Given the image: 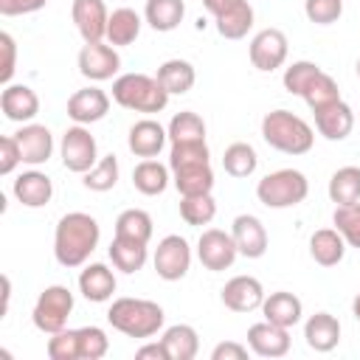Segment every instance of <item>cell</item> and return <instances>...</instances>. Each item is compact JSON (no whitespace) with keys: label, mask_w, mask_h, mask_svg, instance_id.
<instances>
[{"label":"cell","mask_w":360,"mask_h":360,"mask_svg":"<svg viewBox=\"0 0 360 360\" xmlns=\"http://www.w3.org/2000/svg\"><path fill=\"white\" fill-rule=\"evenodd\" d=\"M101 228L96 217L84 211H68L59 217L53 231V256L62 267H84L90 253L98 248Z\"/></svg>","instance_id":"6da1fadb"},{"label":"cell","mask_w":360,"mask_h":360,"mask_svg":"<svg viewBox=\"0 0 360 360\" xmlns=\"http://www.w3.org/2000/svg\"><path fill=\"white\" fill-rule=\"evenodd\" d=\"M107 321L112 329H118L121 335L127 338H138V340H146L152 335H158L163 329V321H166V312L158 301H149V298H115L107 309Z\"/></svg>","instance_id":"7a4b0ae2"},{"label":"cell","mask_w":360,"mask_h":360,"mask_svg":"<svg viewBox=\"0 0 360 360\" xmlns=\"http://www.w3.org/2000/svg\"><path fill=\"white\" fill-rule=\"evenodd\" d=\"M262 138L270 149L284 152V155H307L315 143V132L312 127L290 112V110H270L262 118Z\"/></svg>","instance_id":"3957f363"},{"label":"cell","mask_w":360,"mask_h":360,"mask_svg":"<svg viewBox=\"0 0 360 360\" xmlns=\"http://www.w3.org/2000/svg\"><path fill=\"white\" fill-rule=\"evenodd\" d=\"M169 93L149 73H121L112 82V101L132 112H160L169 104Z\"/></svg>","instance_id":"277c9868"},{"label":"cell","mask_w":360,"mask_h":360,"mask_svg":"<svg viewBox=\"0 0 360 360\" xmlns=\"http://www.w3.org/2000/svg\"><path fill=\"white\" fill-rule=\"evenodd\" d=\"M309 194V180L298 169H276L256 183V197L264 208H292Z\"/></svg>","instance_id":"5b68a950"},{"label":"cell","mask_w":360,"mask_h":360,"mask_svg":"<svg viewBox=\"0 0 360 360\" xmlns=\"http://www.w3.org/2000/svg\"><path fill=\"white\" fill-rule=\"evenodd\" d=\"M70 312H73V292L65 284H51L39 292L34 312H31V321L39 332L53 335V332L68 326Z\"/></svg>","instance_id":"8992f818"},{"label":"cell","mask_w":360,"mask_h":360,"mask_svg":"<svg viewBox=\"0 0 360 360\" xmlns=\"http://www.w3.org/2000/svg\"><path fill=\"white\" fill-rule=\"evenodd\" d=\"M59 158H62V166L73 174H84L98 163V143L84 124H73L62 132Z\"/></svg>","instance_id":"52a82bcc"},{"label":"cell","mask_w":360,"mask_h":360,"mask_svg":"<svg viewBox=\"0 0 360 360\" xmlns=\"http://www.w3.org/2000/svg\"><path fill=\"white\" fill-rule=\"evenodd\" d=\"M152 264H155V273L163 281H180L191 267V245H188V239L180 236V233L163 236L158 242V248H155Z\"/></svg>","instance_id":"ba28073f"},{"label":"cell","mask_w":360,"mask_h":360,"mask_svg":"<svg viewBox=\"0 0 360 360\" xmlns=\"http://www.w3.org/2000/svg\"><path fill=\"white\" fill-rule=\"evenodd\" d=\"M287 51H290V42H287V34L281 28H262L253 34V39L248 45L250 65L262 73L278 70L287 62Z\"/></svg>","instance_id":"9c48e42d"},{"label":"cell","mask_w":360,"mask_h":360,"mask_svg":"<svg viewBox=\"0 0 360 360\" xmlns=\"http://www.w3.org/2000/svg\"><path fill=\"white\" fill-rule=\"evenodd\" d=\"M239 250H236V242L231 236V231H222V228H205L197 239V259L205 270L211 273H222L228 270L233 262H236Z\"/></svg>","instance_id":"30bf717a"},{"label":"cell","mask_w":360,"mask_h":360,"mask_svg":"<svg viewBox=\"0 0 360 360\" xmlns=\"http://www.w3.org/2000/svg\"><path fill=\"white\" fill-rule=\"evenodd\" d=\"M79 73L90 82H107L118 73L121 68V56L115 51V45L110 42H84L79 51Z\"/></svg>","instance_id":"8fae6325"},{"label":"cell","mask_w":360,"mask_h":360,"mask_svg":"<svg viewBox=\"0 0 360 360\" xmlns=\"http://www.w3.org/2000/svg\"><path fill=\"white\" fill-rule=\"evenodd\" d=\"M231 236L236 242L239 256L245 259H262L267 253V228L253 214H239L231 222Z\"/></svg>","instance_id":"7c38bea8"},{"label":"cell","mask_w":360,"mask_h":360,"mask_svg":"<svg viewBox=\"0 0 360 360\" xmlns=\"http://www.w3.org/2000/svg\"><path fill=\"white\" fill-rule=\"evenodd\" d=\"M219 298L231 312H253V309H262L264 287L256 276H233L225 281Z\"/></svg>","instance_id":"4fadbf2b"},{"label":"cell","mask_w":360,"mask_h":360,"mask_svg":"<svg viewBox=\"0 0 360 360\" xmlns=\"http://www.w3.org/2000/svg\"><path fill=\"white\" fill-rule=\"evenodd\" d=\"M107 112H110V96H107L101 87H96V84L82 87V90H76V93L68 98V118H70L73 124L90 127V124L101 121Z\"/></svg>","instance_id":"5bb4252c"},{"label":"cell","mask_w":360,"mask_h":360,"mask_svg":"<svg viewBox=\"0 0 360 360\" xmlns=\"http://www.w3.org/2000/svg\"><path fill=\"white\" fill-rule=\"evenodd\" d=\"M70 17L84 42H101L107 37L110 11H107L104 0H73Z\"/></svg>","instance_id":"9a60e30c"},{"label":"cell","mask_w":360,"mask_h":360,"mask_svg":"<svg viewBox=\"0 0 360 360\" xmlns=\"http://www.w3.org/2000/svg\"><path fill=\"white\" fill-rule=\"evenodd\" d=\"M17 143H20V155H22V163L25 166H42L51 160L53 155V135L45 124H22L17 132H14Z\"/></svg>","instance_id":"2e32d148"},{"label":"cell","mask_w":360,"mask_h":360,"mask_svg":"<svg viewBox=\"0 0 360 360\" xmlns=\"http://www.w3.org/2000/svg\"><path fill=\"white\" fill-rule=\"evenodd\" d=\"M166 141H169V132L155 118H141L127 132V146L135 158H158L160 149L166 146Z\"/></svg>","instance_id":"e0dca14e"},{"label":"cell","mask_w":360,"mask_h":360,"mask_svg":"<svg viewBox=\"0 0 360 360\" xmlns=\"http://www.w3.org/2000/svg\"><path fill=\"white\" fill-rule=\"evenodd\" d=\"M248 349L259 357H284L290 352V329L259 321L248 329Z\"/></svg>","instance_id":"ac0fdd59"},{"label":"cell","mask_w":360,"mask_h":360,"mask_svg":"<svg viewBox=\"0 0 360 360\" xmlns=\"http://www.w3.org/2000/svg\"><path fill=\"white\" fill-rule=\"evenodd\" d=\"M312 115H315V129L326 141H346L352 135V129H354V110L343 98L315 110Z\"/></svg>","instance_id":"d6986e66"},{"label":"cell","mask_w":360,"mask_h":360,"mask_svg":"<svg viewBox=\"0 0 360 360\" xmlns=\"http://www.w3.org/2000/svg\"><path fill=\"white\" fill-rule=\"evenodd\" d=\"M11 194L25 208H42L53 197V180L45 172H39V169H28V172H22V174L14 177Z\"/></svg>","instance_id":"ffe728a7"},{"label":"cell","mask_w":360,"mask_h":360,"mask_svg":"<svg viewBox=\"0 0 360 360\" xmlns=\"http://www.w3.org/2000/svg\"><path fill=\"white\" fill-rule=\"evenodd\" d=\"M0 110L8 121L31 124L39 112V96L28 84H6L0 93Z\"/></svg>","instance_id":"44dd1931"},{"label":"cell","mask_w":360,"mask_h":360,"mask_svg":"<svg viewBox=\"0 0 360 360\" xmlns=\"http://www.w3.org/2000/svg\"><path fill=\"white\" fill-rule=\"evenodd\" d=\"M253 6L248 0H228L217 14H214V25L217 34L225 39H242L248 37V31L253 28Z\"/></svg>","instance_id":"7402d4cb"},{"label":"cell","mask_w":360,"mask_h":360,"mask_svg":"<svg viewBox=\"0 0 360 360\" xmlns=\"http://www.w3.org/2000/svg\"><path fill=\"white\" fill-rule=\"evenodd\" d=\"M118 281H115V273L104 264V262H90L84 264V270L79 273V292L93 301V304H104L112 298Z\"/></svg>","instance_id":"603a6c76"},{"label":"cell","mask_w":360,"mask_h":360,"mask_svg":"<svg viewBox=\"0 0 360 360\" xmlns=\"http://www.w3.org/2000/svg\"><path fill=\"white\" fill-rule=\"evenodd\" d=\"M262 315L264 321L270 323H278L284 329H292L295 323H301V315H304V304L298 295L287 292V290H276L270 295H264L262 301Z\"/></svg>","instance_id":"cb8c5ba5"},{"label":"cell","mask_w":360,"mask_h":360,"mask_svg":"<svg viewBox=\"0 0 360 360\" xmlns=\"http://www.w3.org/2000/svg\"><path fill=\"white\" fill-rule=\"evenodd\" d=\"M304 340L315 352H332L340 343V321L332 312H315L304 323Z\"/></svg>","instance_id":"d4e9b609"},{"label":"cell","mask_w":360,"mask_h":360,"mask_svg":"<svg viewBox=\"0 0 360 360\" xmlns=\"http://www.w3.org/2000/svg\"><path fill=\"white\" fill-rule=\"evenodd\" d=\"M346 239L340 236L338 228H318L312 236H309V256L315 264L321 267H335L343 262L346 256Z\"/></svg>","instance_id":"484cf974"},{"label":"cell","mask_w":360,"mask_h":360,"mask_svg":"<svg viewBox=\"0 0 360 360\" xmlns=\"http://www.w3.org/2000/svg\"><path fill=\"white\" fill-rule=\"evenodd\" d=\"M169 183H172V169H169L166 163L155 160V158H143V160L132 169V186H135L141 194H146V197L163 194V191L169 188Z\"/></svg>","instance_id":"4316f807"},{"label":"cell","mask_w":360,"mask_h":360,"mask_svg":"<svg viewBox=\"0 0 360 360\" xmlns=\"http://www.w3.org/2000/svg\"><path fill=\"white\" fill-rule=\"evenodd\" d=\"M141 14L129 6H121V8H112L110 11V20H107V42L115 45V48H124V45H132L141 34Z\"/></svg>","instance_id":"83f0119b"},{"label":"cell","mask_w":360,"mask_h":360,"mask_svg":"<svg viewBox=\"0 0 360 360\" xmlns=\"http://www.w3.org/2000/svg\"><path fill=\"white\" fill-rule=\"evenodd\" d=\"M155 79L163 84V90H166L169 96H183V93H188V90L194 87L197 70H194V65H191L188 59H166V62L158 68Z\"/></svg>","instance_id":"f1b7e54d"},{"label":"cell","mask_w":360,"mask_h":360,"mask_svg":"<svg viewBox=\"0 0 360 360\" xmlns=\"http://www.w3.org/2000/svg\"><path fill=\"white\" fill-rule=\"evenodd\" d=\"M110 262L115 270L121 273H138L146 259H149V250H146V242H138V239H124V236H112L110 248Z\"/></svg>","instance_id":"f546056e"},{"label":"cell","mask_w":360,"mask_h":360,"mask_svg":"<svg viewBox=\"0 0 360 360\" xmlns=\"http://www.w3.org/2000/svg\"><path fill=\"white\" fill-rule=\"evenodd\" d=\"M160 343L166 346L169 360H194V357H197V352H200L197 329H194V326H188V323L166 326V329H163V335H160Z\"/></svg>","instance_id":"4dcf8cb0"},{"label":"cell","mask_w":360,"mask_h":360,"mask_svg":"<svg viewBox=\"0 0 360 360\" xmlns=\"http://www.w3.org/2000/svg\"><path fill=\"white\" fill-rule=\"evenodd\" d=\"M186 17V3L183 0H146L143 6V20L149 22V28L169 34L174 31Z\"/></svg>","instance_id":"1f68e13d"},{"label":"cell","mask_w":360,"mask_h":360,"mask_svg":"<svg viewBox=\"0 0 360 360\" xmlns=\"http://www.w3.org/2000/svg\"><path fill=\"white\" fill-rule=\"evenodd\" d=\"M172 183L180 191V197H188V194H211L214 191V169H211V163L186 166V169L172 172Z\"/></svg>","instance_id":"d6a6232c"},{"label":"cell","mask_w":360,"mask_h":360,"mask_svg":"<svg viewBox=\"0 0 360 360\" xmlns=\"http://www.w3.org/2000/svg\"><path fill=\"white\" fill-rule=\"evenodd\" d=\"M329 200L335 205H349L360 200V166H340L329 177Z\"/></svg>","instance_id":"836d02e7"},{"label":"cell","mask_w":360,"mask_h":360,"mask_svg":"<svg viewBox=\"0 0 360 360\" xmlns=\"http://www.w3.org/2000/svg\"><path fill=\"white\" fill-rule=\"evenodd\" d=\"M256 166H259V155H256V149H253L250 143H245V141H236V143H231V146L222 152V169H225L231 177H236V180L250 177V174L256 172Z\"/></svg>","instance_id":"e575fe53"},{"label":"cell","mask_w":360,"mask_h":360,"mask_svg":"<svg viewBox=\"0 0 360 360\" xmlns=\"http://www.w3.org/2000/svg\"><path fill=\"white\" fill-rule=\"evenodd\" d=\"M169 143H183V141H205V121L194 110H180L172 115L169 127Z\"/></svg>","instance_id":"d590c367"},{"label":"cell","mask_w":360,"mask_h":360,"mask_svg":"<svg viewBox=\"0 0 360 360\" xmlns=\"http://www.w3.org/2000/svg\"><path fill=\"white\" fill-rule=\"evenodd\" d=\"M115 236H124V239H138V242H146L152 239V217L143 211V208H127L115 217Z\"/></svg>","instance_id":"8d00e7d4"},{"label":"cell","mask_w":360,"mask_h":360,"mask_svg":"<svg viewBox=\"0 0 360 360\" xmlns=\"http://www.w3.org/2000/svg\"><path fill=\"white\" fill-rule=\"evenodd\" d=\"M180 217L186 225H208L217 217L214 194H188L180 197Z\"/></svg>","instance_id":"74e56055"},{"label":"cell","mask_w":360,"mask_h":360,"mask_svg":"<svg viewBox=\"0 0 360 360\" xmlns=\"http://www.w3.org/2000/svg\"><path fill=\"white\" fill-rule=\"evenodd\" d=\"M118 174H121L118 158H115V155H104V158H98V163H96L90 172L82 174V183H84V188H90V191H110V188H115Z\"/></svg>","instance_id":"f35d334b"},{"label":"cell","mask_w":360,"mask_h":360,"mask_svg":"<svg viewBox=\"0 0 360 360\" xmlns=\"http://www.w3.org/2000/svg\"><path fill=\"white\" fill-rule=\"evenodd\" d=\"M197 163H211V152L205 141H183V143H172L169 149V169H186V166H197Z\"/></svg>","instance_id":"ab89813d"},{"label":"cell","mask_w":360,"mask_h":360,"mask_svg":"<svg viewBox=\"0 0 360 360\" xmlns=\"http://www.w3.org/2000/svg\"><path fill=\"white\" fill-rule=\"evenodd\" d=\"M321 70H323L321 65H315V62H309V59H298V62H292V65L284 68L281 84H284V90H287L290 96H304V90L312 84V79H315Z\"/></svg>","instance_id":"60d3db41"},{"label":"cell","mask_w":360,"mask_h":360,"mask_svg":"<svg viewBox=\"0 0 360 360\" xmlns=\"http://www.w3.org/2000/svg\"><path fill=\"white\" fill-rule=\"evenodd\" d=\"M332 225L340 231V236L346 239L349 248L360 250V200L349 202V205H335Z\"/></svg>","instance_id":"b9f144b4"},{"label":"cell","mask_w":360,"mask_h":360,"mask_svg":"<svg viewBox=\"0 0 360 360\" xmlns=\"http://www.w3.org/2000/svg\"><path fill=\"white\" fill-rule=\"evenodd\" d=\"M304 101H307V107L315 112V110H321V107H326V104H332V101H338L340 98V90H338V82L326 73V70H321L315 79H312V84L304 90V96H301Z\"/></svg>","instance_id":"7bdbcfd3"},{"label":"cell","mask_w":360,"mask_h":360,"mask_svg":"<svg viewBox=\"0 0 360 360\" xmlns=\"http://www.w3.org/2000/svg\"><path fill=\"white\" fill-rule=\"evenodd\" d=\"M79 332V360H101L110 352V338L101 326H82Z\"/></svg>","instance_id":"ee69618b"},{"label":"cell","mask_w":360,"mask_h":360,"mask_svg":"<svg viewBox=\"0 0 360 360\" xmlns=\"http://www.w3.org/2000/svg\"><path fill=\"white\" fill-rule=\"evenodd\" d=\"M48 357L51 360H79V332L76 329H59L48 338V346H45Z\"/></svg>","instance_id":"f6af8a7d"},{"label":"cell","mask_w":360,"mask_h":360,"mask_svg":"<svg viewBox=\"0 0 360 360\" xmlns=\"http://www.w3.org/2000/svg\"><path fill=\"white\" fill-rule=\"evenodd\" d=\"M304 14L315 25H332L343 14V0H304Z\"/></svg>","instance_id":"bcb514c9"},{"label":"cell","mask_w":360,"mask_h":360,"mask_svg":"<svg viewBox=\"0 0 360 360\" xmlns=\"http://www.w3.org/2000/svg\"><path fill=\"white\" fill-rule=\"evenodd\" d=\"M0 51H3V65H0V82L3 87L11 84V76H14V65H17V42L8 31L0 34Z\"/></svg>","instance_id":"7dc6e473"},{"label":"cell","mask_w":360,"mask_h":360,"mask_svg":"<svg viewBox=\"0 0 360 360\" xmlns=\"http://www.w3.org/2000/svg\"><path fill=\"white\" fill-rule=\"evenodd\" d=\"M20 163H22V155H20L17 138L14 135H3L0 138V174H11Z\"/></svg>","instance_id":"c3c4849f"},{"label":"cell","mask_w":360,"mask_h":360,"mask_svg":"<svg viewBox=\"0 0 360 360\" xmlns=\"http://www.w3.org/2000/svg\"><path fill=\"white\" fill-rule=\"evenodd\" d=\"M48 0H0V14L3 17H22L45 8Z\"/></svg>","instance_id":"681fc988"},{"label":"cell","mask_w":360,"mask_h":360,"mask_svg":"<svg viewBox=\"0 0 360 360\" xmlns=\"http://www.w3.org/2000/svg\"><path fill=\"white\" fill-rule=\"evenodd\" d=\"M245 357H248V346L236 340H222L211 349V360H245Z\"/></svg>","instance_id":"f907efd6"},{"label":"cell","mask_w":360,"mask_h":360,"mask_svg":"<svg viewBox=\"0 0 360 360\" xmlns=\"http://www.w3.org/2000/svg\"><path fill=\"white\" fill-rule=\"evenodd\" d=\"M135 357L138 360H169V352H166V346L160 340H149V343L135 349Z\"/></svg>","instance_id":"816d5d0a"},{"label":"cell","mask_w":360,"mask_h":360,"mask_svg":"<svg viewBox=\"0 0 360 360\" xmlns=\"http://www.w3.org/2000/svg\"><path fill=\"white\" fill-rule=\"evenodd\" d=\"M8 301H11V278L3 276V315L8 312Z\"/></svg>","instance_id":"f5cc1de1"},{"label":"cell","mask_w":360,"mask_h":360,"mask_svg":"<svg viewBox=\"0 0 360 360\" xmlns=\"http://www.w3.org/2000/svg\"><path fill=\"white\" fill-rule=\"evenodd\" d=\"M225 3H228V0H202V6H205V11H208L211 17H214V14H217V11H219V8L225 6Z\"/></svg>","instance_id":"db71d44e"},{"label":"cell","mask_w":360,"mask_h":360,"mask_svg":"<svg viewBox=\"0 0 360 360\" xmlns=\"http://www.w3.org/2000/svg\"><path fill=\"white\" fill-rule=\"evenodd\" d=\"M352 315L360 321V292H357V295H354V301H352Z\"/></svg>","instance_id":"11a10c76"},{"label":"cell","mask_w":360,"mask_h":360,"mask_svg":"<svg viewBox=\"0 0 360 360\" xmlns=\"http://www.w3.org/2000/svg\"><path fill=\"white\" fill-rule=\"evenodd\" d=\"M354 70H357V76H360V56H357V65H354Z\"/></svg>","instance_id":"9f6ffc18"}]
</instances>
